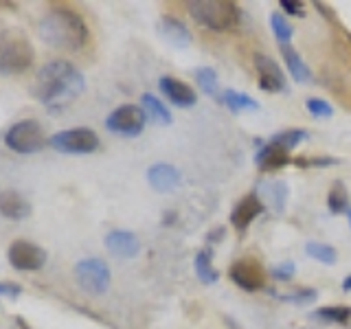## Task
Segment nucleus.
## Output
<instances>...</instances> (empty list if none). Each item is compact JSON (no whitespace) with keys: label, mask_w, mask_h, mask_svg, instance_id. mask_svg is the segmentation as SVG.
<instances>
[{"label":"nucleus","mask_w":351,"mask_h":329,"mask_svg":"<svg viewBox=\"0 0 351 329\" xmlns=\"http://www.w3.org/2000/svg\"><path fill=\"white\" fill-rule=\"evenodd\" d=\"M84 88L86 80L77 66L66 60H55L40 69L31 86V95L53 112H60L84 93Z\"/></svg>","instance_id":"nucleus-1"},{"label":"nucleus","mask_w":351,"mask_h":329,"mask_svg":"<svg viewBox=\"0 0 351 329\" xmlns=\"http://www.w3.org/2000/svg\"><path fill=\"white\" fill-rule=\"evenodd\" d=\"M40 40L55 49L82 51L90 40V31L77 11L69 7H53L40 20Z\"/></svg>","instance_id":"nucleus-2"},{"label":"nucleus","mask_w":351,"mask_h":329,"mask_svg":"<svg viewBox=\"0 0 351 329\" xmlns=\"http://www.w3.org/2000/svg\"><path fill=\"white\" fill-rule=\"evenodd\" d=\"M36 53L29 38L18 29L0 27V73L3 75H22L31 69Z\"/></svg>","instance_id":"nucleus-3"},{"label":"nucleus","mask_w":351,"mask_h":329,"mask_svg":"<svg viewBox=\"0 0 351 329\" xmlns=\"http://www.w3.org/2000/svg\"><path fill=\"white\" fill-rule=\"evenodd\" d=\"M191 18L211 31H233L241 20V9L230 0H197L189 5Z\"/></svg>","instance_id":"nucleus-4"},{"label":"nucleus","mask_w":351,"mask_h":329,"mask_svg":"<svg viewBox=\"0 0 351 329\" xmlns=\"http://www.w3.org/2000/svg\"><path fill=\"white\" fill-rule=\"evenodd\" d=\"M5 145L16 154H33L44 147V132L36 119H22L5 134Z\"/></svg>","instance_id":"nucleus-5"},{"label":"nucleus","mask_w":351,"mask_h":329,"mask_svg":"<svg viewBox=\"0 0 351 329\" xmlns=\"http://www.w3.org/2000/svg\"><path fill=\"white\" fill-rule=\"evenodd\" d=\"M49 145L60 154H93L99 147V136L90 127H73L53 134Z\"/></svg>","instance_id":"nucleus-6"},{"label":"nucleus","mask_w":351,"mask_h":329,"mask_svg":"<svg viewBox=\"0 0 351 329\" xmlns=\"http://www.w3.org/2000/svg\"><path fill=\"white\" fill-rule=\"evenodd\" d=\"M75 279L82 285V290H86L88 294H97V296L106 294L110 288V281H112L108 263L97 257H88L77 263Z\"/></svg>","instance_id":"nucleus-7"},{"label":"nucleus","mask_w":351,"mask_h":329,"mask_svg":"<svg viewBox=\"0 0 351 329\" xmlns=\"http://www.w3.org/2000/svg\"><path fill=\"white\" fill-rule=\"evenodd\" d=\"M147 114L143 112L141 106L134 103H125L119 106L112 114L106 119V127L119 136H138L143 127H145Z\"/></svg>","instance_id":"nucleus-8"},{"label":"nucleus","mask_w":351,"mask_h":329,"mask_svg":"<svg viewBox=\"0 0 351 329\" xmlns=\"http://www.w3.org/2000/svg\"><path fill=\"white\" fill-rule=\"evenodd\" d=\"M7 259L11 263V268H16L20 272H36L44 268V263H47V250L29 239H16L11 241V246L7 250Z\"/></svg>","instance_id":"nucleus-9"},{"label":"nucleus","mask_w":351,"mask_h":329,"mask_svg":"<svg viewBox=\"0 0 351 329\" xmlns=\"http://www.w3.org/2000/svg\"><path fill=\"white\" fill-rule=\"evenodd\" d=\"M228 277L235 285H239L246 292H257L266 288L268 274L257 259H239L228 270Z\"/></svg>","instance_id":"nucleus-10"},{"label":"nucleus","mask_w":351,"mask_h":329,"mask_svg":"<svg viewBox=\"0 0 351 329\" xmlns=\"http://www.w3.org/2000/svg\"><path fill=\"white\" fill-rule=\"evenodd\" d=\"M252 64H255L261 90H266V93L285 90V75L281 71V66L272 58H268V55H263V53H255L252 55Z\"/></svg>","instance_id":"nucleus-11"},{"label":"nucleus","mask_w":351,"mask_h":329,"mask_svg":"<svg viewBox=\"0 0 351 329\" xmlns=\"http://www.w3.org/2000/svg\"><path fill=\"white\" fill-rule=\"evenodd\" d=\"M263 208H266V204L261 202V197L257 193H248L241 197L233 211H230V224H233L239 233H244L252 219H257L263 213Z\"/></svg>","instance_id":"nucleus-12"},{"label":"nucleus","mask_w":351,"mask_h":329,"mask_svg":"<svg viewBox=\"0 0 351 329\" xmlns=\"http://www.w3.org/2000/svg\"><path fill=\"white\" fill-rule=\"evenodd\" d=\"M147 182L152 184L154 191H160V193H171L180 186L182 182V173L173 167V164L167 162H158V164H152L147 169Z\"/></svg>","instance_id":"nucleus-13"},{"label":"nucleus","mask_w":351,"mask_h":329,"mask_svg":"<svg viewBox=\"0 0 351 329\" xmlns=\"http://www.w3.org/2000/svg\"><path fill=\"white\" fill-rule=\"evenodd\" d=\"M158 86H160V93L178 108H191L197 101V95H195L193 88L189 84L176 80V77L165 75L162 80L158 82Z\"/></svg>","instance_id":"nucleus-14"},{"label":"nucleus","mask_w":351,"mask_h":329,"mask_svg":"<svg viewBox=\"0 0 351 329\" xmlns=\"http://www.w3.org/2000/svg\"><path fill=\"white\" fill-rule=\"evenodd\" d=\"M106 248L112 252L114 257L132 259L141 252V241L132 230H110L106 235Z\"/></svg>","instance_id":"nucleus-15"},{"label":"nucleus","mask_w":351,"mask_h":329,"mask_svg":"<svg viewBox=\"0 0 351 329\" xmlns=\"http://www.w3.org/2000/svg\"><path fill=\"white\" fill-rule=\"evenodd\" d=\"M158 36L167 44H171L173 49H186L193 40L191 31L173 16H162L158 20Z\"/></svg>","instance_id":"nucleus-16"},{"label":"nucleus","mask_w":351,"mask_h":329,"mask_svg":"<svg viewBox=\"0 0 351 329\" xmlns=\"http://www.w3.org/2000/svg\"><path fill=\"white\" fill-rule=\"evenodd\" d=\"M255 162L261 171H274V169H281L285 164H290L292 158H290V151L283 149L279 145H274V143H266L255 156Z\"/></svg>","instance_id":"nucleus-17"},{"label":"nucleus","mask_w":351,"mask_h":329,"mask_svg":"<svg viewBox=\"0 0 351 329\" xmlns=\"http://www.w3.org/2000/svg\"><path fill=\"white\" fill-rule=\"evenodd\" d=\"M0 215L20 222V219H27L31 215V204L18 191H3L0 193Z\"/></svg>","instance_id":"nucleus-18"},{"label":"nucleus","mask_w":351,"mask_h":329,"mask_svg":"<svg viewBox=\"0 0 351 329\" xmlns=\"http://www.w3.org/2000/svg\"><path fill=\"white\" fill-rule=\"evenodd\" d=\"M279 49H281V55H283V62L285 66H288V71L290 75L294 77L296 82H301V84H312L314 82V73L312 69L303 62V58L299 53H296V49L292 47V44H279Z\"/></svg>","instance_id":"nucleus-19"},{"label":"nucleus","mask_w":351,"mask_h":329,"mask_svg":"<svg viewBox=\"0 0 351 329\" xmlns=\"http://www.w3.org/2000/svg\"><path fill=\"white\" fill-rule=\"evenodd\" d=\"M141 108H143V112L147 114V119H152L154 123H158V125H171V112H169V108L165 106L160 99L156 95H152V93H145L141 97Z\"/></svg>","instance_id":"nucleus-20"},{"label":"nucleus","mask_w":351,"mask_h":329,"mask_svg":"<svg viewBox=\"0 0 351 329\" xmlns=\"http://www.w3.org/2000/svg\"><path fill=\"white\" fill-rule=\"evenodd\" d=\"M259 193L266 195V202L274 213H281L285 208V200H288V184L281 180L263 182L259 184Z\"/></svg>","instance_id":"nucleus-21"},{"label":"nucleus","mask_w":351,"mask_h":329,"mask_svg":"<svg viewBox=\"0 0 351 329\" xmlns=\"http://www.w3.org/2000/svg\"><path fill=\"white\" fill-rule=\"evenodd\" d=\"M193 268H195L197 279H200L204 285H213L219 279V274H217L213 261H211V252H208L206 248L204 250H197V255L193 259Z\"/></svg>","instance_id":"nucleus-22"},{"label":"nucleus","mask_w":351,"mask_h":329,"mask_svg":"<svg viewBox=\"0 0 351 329\" xmlns=\"http://www.w3.org/2000/svg\"><path fill=\"white\" fill-rule=\"evenodd\" d=\"M222 101L228 110H233L235 114L244 112V110H259V103L255 99L248 97L246 93H239V90H224Z\"/></svg>","instance_id":"nucleus-23"},{"label":"nucleus","mask_w":351,"mask_h":329,"mask_svg":"<svg viewBox=\"0 0 351 329\" xmlns=\"http://www.w3.org/2000/svg\"><path fill=\"white\" fill-rule=\"evenodd\" d=\"M327 206L334 215H340L349 211V191L343 182H334L327 193Z\"/></svg>","instance_id":"nucleus-24"},{"label":"nucleus","mask_w":351,"mask_h":329,"mask_svg":"<svg viewBox=\"0 0 351 329\" xmlns=\"http://www.w3.org/2000/svg\"><path fill=\"white\" fill-rule=\"evenodd\" d=\"M195 82L200 86V90L206 93L208 97H217L219 93V80H217V73L211 69V66H200L195 69Z\"/></svg>","instance_id":"nucleus-25"},{"label":"nucleus","mask_w":351,"mask_h":329,"mask_svg":"<svg viewBox=\"0 0 351 329\" xmlns=\"http://www.w3.org/2000/svg\"><path fill=\"white\" fill-rule=\"evenodd\" d=\"M305 252L314 261H321V263H325V266H334V263L338 261L336 248L329 246V244H321V241H310V244L305 246Z\"/></svg>","instance_id":"nucleus-26"},{"label":"nucleus","mask_w":351,"mask_h":329,"mask_svg":"<svg viewBox=\"0 0 351 329\" xmlns=\"http://www.w3.org/2000/svg\"><path fill=\"white\" fill-rule=\"evenodd\" d=\"M307 138V132L301 130V127H292V130H283L279 132V134H274L270 138V143H274V145H279L283 149H294V147H299V143H303Z\"/></svg>","instance_id":"nucleus-27"},{"label":"nucleus","mask_w":351,"mask_h":329,"mask_svg":"<svg viewBox=\"0 0 351 329\" xmlns=\"http://www.w3.org/2000/svg\"><path fill=\"white\" fill-rule=\"evenodd\" d=\"M314 316L323 318V321H327V323L345 325V323H349V318H351V307H347V305H327V307H321V310H316Z\"/></svg>","instance_id":"nucleus-28"},{"label":"nucleus","mask_w":351,"mask_h":329,"mask_svg":"<svg viewBox=\"0 0 351 329\" xmlns=\"http://www.w3.org/2000/svg\"><path fill=\"white\" fill-rule=\"evenodd\" d=\"M270 25H272L274 38H277L281 44H290V40H292V36H294V29L290 27V22L285 20L283 14H279V11H274V14L270 16Z\"/></svg>","instance_id":"nucleus-29"},{"label":"nucleus","mask_w":351,"mask_h":329,"mask_svg":"<svg viewBox=\"0 0 351 329\" xmlns=\"http://www.w3.org/2000/svg\"><path fill=\"white\" fill-rule=\"evenodd\" d=\"M277 299L285 303H294V305H310V303H316L318 292L314 288H296L288 294H277Z\"/></svg>","instance_id":"nucleus-30"},{"label":"nucleus","mask_w":351,"mask_h":329,"mask_svg":"<svg viewBox=\"0 0 351 329\" xmlns=\"http://www.w3.org/2000/svg\"><path fill=\"white\" fill-rule=\"evenodd\" d=\"M296 167H334L340 160L338 158H332V156H312V158H305V156H299L292 160Z\"/></svg>","instance_id":"nucleus-31"},{"label":"nucleus","mask_w":351,"mask_h":329,"mask_svg":"<svg viewBox=\"0 0 351 329\" xmlns=\"http://www.w3.org/2000/svg\"><path fill=\"white\" fill-rule=\"evenodd\" d=\"M307 110H310L312 117H323V119H329L334 117V106L327 101V99H321V97H314L307 101Z\"/></svg>","instance_id":"nucleus-32"},{"label":"nucleus","mask_w":351,"mask_h":329,"mask_svg":"<svg viewBox=\"0 0 351 329\" xmlns=\"http://www.w3.org/2000/svg\"><path fill=\"white\" fill-rule=\"evenodd\" d=\"M294 272H296V266H294V261H283V263H277L272 270H270V274L277 281H290L292 277H294Z\"/></svg>","instance_id":"nucleus-33"},{"label":"nucleus","mask_w":351,"mask_h":329,"mask_svg":"<svg viewBox=\"0 0 351 329\" xmlns=\"http://www.w3.org/2000/svg\"><path fill=\"white\" fill-rule=\"evenodd\" d=\"M281 9H285V14L290 16H305V7L299 0H281Z\"/></svg>","instance_id":"nucleus-34"},{"label":"nucleus","mask_w":351,"mask_h":329,"mask_svg":"<svg viewBox=\"0 0 351 329\" xmlns=\"http://www.w3.org/2000/svg\"><path fill=\"white\" fill-rule=\"evenodd\" d=\"M22 292L20 285L9 283V281H0V296H7V299H18Z\"/></svg>","instance_id":"nucleus-35"},{"label":"nucleus","mask_w":351,"mask_h":329,"mask_svg":"<svg viewBox=\"0 0 351 329\" xmlns=\"http://www.w3.org/2000/svg\"><path fill=\"white\" fill-rule=\"evenodd\" d=\"M314 7L318 9V14H323L329 22H334V25L340 29V22H338V18H336V14H334V11H332V7H329V5H325V3H314Z\"/></svg>","instance_id":"nucleus-36"},{"label":"nucleus","mask_w":351,"mask_h":329,"mask_svg":"<svg viewBox=\"0 0 351 329\" xmlns=\"http://www.w3.org/2000/svg\"><path fill=\"white\" fill-rule=\"evenodd\" d=\"M222 235H224V228L219 226L217 230H211V233H208V241H219V239H222Z\"/></svg>","instance_id":"nucleus-37"},{"label":"nucleus","mask_w":351,"mask_h":329,"mask_svg":"<svg viewBox=\"0 0 351 329\" xmlns=\"http://www.w3.org/2000/svg\"><path fill=\"white\" fill-rule=\"evenodd\" d=\"M16 325L20 327V329H29V325H27V321L22 316H16Z\"/></svg>","instance_id":"nucleus-38"},{"label":"nucleus","mask_w":351,"mask_h":329,"mask_svg":"<svg viewBox=\"0 0 351 329\" xmlns=\"http://www.w3.org/2000/svg\"><path fill=\"white\" fill-rule=\"evenodd\" d=\"M343 290H345V292H351V274L343 281Z\"/></svg>","instance_id":"nucleus-39"},{"label":"nucleus","mask_w":351,"mask_h":329,"mask_svg":"<svg viewBox=\"0 0 351 329\" xmlns=\"http://www.w3.org/2000/svg\"><path fill=\"white\" fill-rule=\"evenodd\" d=\"M349 226H351V211H349Z\"/></svg>","instance_id":"nucleus-40"}]
</instances>
